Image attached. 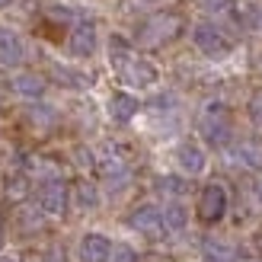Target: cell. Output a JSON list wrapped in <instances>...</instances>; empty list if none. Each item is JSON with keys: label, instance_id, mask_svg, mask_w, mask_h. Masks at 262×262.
Returning <instances> with one entry per match:
<instances>
[{"label": "cell", "instance_id": "obj_17", "mask_svg": "<svg viewBox=\"0 0 262 262\" xmlns=\"http://www.w3.org/2000/svg\"><path fill=\"white\" fill-rule=\"evenodd\" d=\"M230 160L243 169H262V147H256V144H237L230 150Z\"/></svg>", "mask_w": 262, "mask_h": 262}, {"label": "cell", "instance_id": "obj_14", "mask_svg": "<svg viewBox=\"0 0 262 262\" xmlns=\"http://www.w3.org/2000/svg\"><path fill=\"white\" fill-rule=\"evenodd\" d=\"M202 259L205 262H240V253H237V246L227 243V240L205 237L202 240Z\"/></svg>", "mask_w": 262, "mask_h": 262}, {"label": "cell", "instance_id": "obj_26", "mask_svg": "<svg viewBox=\"0 0 262 262\" xmlns=\"http://www.w3.org/2000/svg\"><path fill=\"white\" fill-rule=\"evenodd\" d=\"M0 246H4V227H0Z\"/></svg>", "mask_w": 262, "mask_h": 262}, {"label": "cell", "instance_id": "obj_25", "mask_svg": "<svg viewBox=\"0 0 262 262\" xmlns=\"http://www.w3.org/2000/svg\"><path fill=\"white\" fill-rule=\"evenodd\" d=\"M246 112H250V122L262 128V90H256V93L250 96V102H246Z\"/></svg>", "mask_w": 262, "mask_h": 262}, {"label": "cell", "instance_id": "obj_2", "mask_svg": "<svg viewBox=\"0 0 262 262\" xmlns=\"http://www.w3.org/2000/svg\"><path fill=\"white\" fill-rule=\"evenodd\" d=\"M199 131L208 144L214 147H227L230 138H233V125H230V109L227 102L221 99H208L202 106V115H199Z\"/></svg>", "mask_w": 262, "mask_h": 262}, {"label": "cell", "instance_id": "obj_11", "mask_svg": "<svg viewBox=\"0 0 262 262\" xmlns=\"http://www.w3.org/2000/svg\"><path fill=\"white\" fill-rule=\"evenodd\" d=\"M23 58H26L23 38L7 26H0V68H16V64H23Z\"/></svg>", "mask_w": 262, "mask_h": 262}, {"label": "cell", "instance_id": "obj_10", "mask_svg": "<svg viewBox=\"0 0 262 262\" xmlns=\"http://www.w3.org/2000/svg\"><path fill=\"white\" fill-rule=\"evenodd\" d=\"M176 163H179V169L186 176H199V173H205V166H208V154H205L202 144L182 141L176 147Z\"/></svg>", "mask_w": 262, "mask_h": 262}, {"label": "cell", "instance_id": "obj_13", "mask_svg": "<svg viewBox=\"0 0 262 262\" xmlns=\"http://www.w3.org/2000/svg\"><path fill=\"white\" fill-rule=\"evenodd\" d=\"M112 253V240L102 233H83L80 240V259L83 262H109Z\"/></svg>", "mask_w": 262, "mask_h": 262}, {"label": "cell", "instance_id": "obj_15", "mask_svg": "<svg viewBox=\"0 0 262 262\" xmlns=\"http://www.w3.org/2000/svg\"><path fill=\"white\" fill-rule=\"evenodd\" d=\"M10 90L23 99H42L45 96V80L38 74H16L10 80Z\"/></svg>", "mask_w": 262, "mask_h": 262}, {"label": "cell", "instance_id": "obj_27", "mask_svg": "<svg viewBox=\"0 0 262 262\" xmlns=\"http://www.w3.org/2000/svg\"><path fill=\"white\" fill-rule=\"evenodd\" d=\"M7 4H10V0H0V7H7Z\"/></svg>", "mask_w": 262, "mask_h": 262}, {"label": "cell", "instance_id": "obj_23", "mask_svg": "<svg viewBox=\"0 0 262 262\" xmlns=\"http://www.w3.org/2000/svg\"><path fill=\"white\" fill-rule=\"evenodd\" d=\"M109 262H138V253H135V246H128V243H112Z\"/></svg>", "mask_w": 262, "mask_h": 262}, {"label": "cell", "instance_id": "obj_24", "mask_svg": "<svg viewBox=\"0 0 262 262\" xmlns=\"http://www.w3.org/2000/svg\"><path fill=\"white\" fill-rule=\"evenodd\" d=\"M26 119H29L35 128H51V125H55V112H51V109H29Z\"/></svg>", "mask_w": 262, "mask_h": 262}, {"label": "cell", "instance_id": "obj_18", "mask_svg": "<svg viewBox=\"0 0 262 262\" xmlns=\"http://www.w3.org/2000/svg\"><path fill=\"white\" fill-rule=\"evenodd\" d=\"M154 186H157V192H160V195H166L169 202H179L182 195L189 192V182L182 179V176H157Z\"/></svg>", "mask_w": 262, "mask_h": 262}, {"label": "cell", "instance_id": "obj_4", "mask_svg": "<svg viewBox=\"0 0 262 262\" xmlns=\"http://www.w3.org/2000/svg\"><path fill=\"white\" fill-rule=\"evenodd\" d=\"M224 214H227V189L221 186V182H208L199 192V202H195V217L211 227Z\"/></svg>", "mask_w": 262, "mask_h": 262}, {"label": "cell", "instance_id": "obj_12", "mask_svg": "<svg viewBox=\"0 0 262 262\" xmlns=\"http://www.w3.org/2000/svg\"><path fill=\"white\" fill-rule=\"evenodd\" d=\"M138 109H141V102L131 93H125V90H119V93L109 96V119L119 122V125H128L138 115Z\"/></svg>", "mask_w": 262, "mask_h": 262}, {"label": "cell", "instance_id": "obj_8", "mask_svg": "<svg viewBox=\"0 0 262 262\" xmlns=\"http://www.w3.org/2000/svg\"><path fill=\"white\" fill-rule=\"evenodd\" d=\"M93 166L106 182H125L128 179V157L119 147H99L93 154Z\"/></svg>", "mask_w": 262, "mask_h": 262}, {"label": "cell", "instance_id": "obj_3", "mask_svg": "<svg viewBox=\"0 0 262 262\" xmlns=\"http://www.w3.org/2000/svg\"><path fill=\"white\" fill-rule=\"evenodd\" d=\"M182 29H186V23L176 13H154V16H147L138 26V42L147 48H157V45H166L173 38H179Z\"/></svg>", "mask_w": 262, "mask_h": 262}, {"label": "cell", "instance_id": "obj_1", "mask_svg": "<svg viewBox=\"0 0 262 262\" xmlns=\"http://www.w3.org/2000/svg\"><path fill=\"white\" fill-rule=\"evenodd\" d=\"M109 61H112V71L122 77V83L135 86V90H150L157 80H160V74L157 68L135 51V45L128 42L122 35H112L109 38Z\"/></svg>", "mask_w": 262, "mask_h": 262}, {"label": "cell", "instance_id": "obj_16", "mask_svg": "<svg viewBox=\"0 0 262 262\" xmlns=\"http://www.w3.org/2000/svg\"><path fill=\"white\" fill-rule=\"evenodd\" d=\"M26 176H42V182L48 179H61V166L48 157H26Z\"/></svg>", "mask_w": 262, "mask_h": 262}, {"label": "cell", "instance_id": "obj_9", "mask_svg": "<svg viewBox=\"0 0 262 262\" xmlns=\"http://www.w3.org/2000/svg\"><path fill=\"white\" fill-rule=\"evenodd\" d=\"M68 51L74 58H90L96 51V26L90 19H77L71 26V35H68Z\"/></svg>", "mask_w": 262, "mask_h": 262}, {"label": "cell", "instance_id": "obj_21", "mask_svg": "<svg viewBox=\"0 0 262 262\" xmlns=\"http://www.w3.org/2000/svg\"><path fill=\"white\" fill-rule=\"evenodd\" d=\"M4 192H7V199H10V202H23L26 195H29V176H26V173L10 176V179H7V186H4Z\"/></svg>", "mask_w": 262, "mask_h": 262}, {"label": "cell", "instance_id": "obj_7", "mask_svg": "<svg viewBox=\"0 0 262 262\" xmlns=\"http://www.w3.org/2000/svg\"><path fill=\"white\" fill-rule=\"evenodd\" d=\"M192 42L199 51H205L208 58H221L230 51V38L217 29L214 23H195L192 26Z\"/></svg>", "mask_w": 262, "mask_h": 262}, {"label": "cell", "instance_id": "obj_19", "mask_svg": "<svg viewBox=\"0 0 262 262\" xmlns=\"http://www.w3.org/2000/svg\"><path fill=\"white\" fill-rule=\"evenodd\" d=\"M71 195H74V202L80 205L83 211H90V208L99 205V192H96V186H93L90 179H77L74 189H71Z\"/></svg>", "mask_w": 262, "mask_h": 262}, {"label": "cell", "instance_id": "obj_28", "mask_svg": "<svg viewBox=\"0 0 262 262\" xmlns=\"http://www.w3.org/2000/svg\"><path fill=\"white\" fill-rule=\"evenodd\" d=\"M0 262H13V259H0Z\"/></svg>", "mask_w": 262, "mask_h": 262}, {"label": "cell", "instance_id": "obj_20", "mask_svg": "<svg viewBox=\"0 0 262 262\" xmlns=\"http://www.w3.org/2000/svg\"><path fill=\"white\" fill-rule=\"evenodd\" d=\"M186 208H182L179 202H169L163 208V224H166V233H179L182 227H186Z\"/></svg>", "mask_w": 262, "mask_h": 262}, {"label": "cell", "instance_id": "obj_6", "mask_svg": "<svg viewBox=\"0 0 262 262\" xmlns=\"http://www.w3.org/2000/svg\"><path fill=\"white\" fill-rule=\"evenodd\" d=\"M128 227L138 230L141 237H147V240H160V237H166L163 208H157V205H141V208H135V211L128 214Z\"/></svg>", "mask_w": 262, "mask_h": 262}, {"label": "cell", "instance_id": "obj_5", "mask_svg": "<svg viewBox=\"0 0 262 262\" xmlns=\"http://www.w3.org/2000/svg\"><path fill=\"white\" fill-rule=\"evenodd\" d=\"M68 205H71V189L64 179H48L38 186V208L48 217H64L68 214Z\"/></svg>", "mask_w": 262, "mask_h": 262}, {"label": "cell", "instance_id": "obj_22", "mask_svg": "<svg viewBox=\"0 0 262 262\" xmlns=\"http://www.w3.org/2000/svg\"><path fill=\"white\" fill-rule=\"evenodd\" d=\"M42 208H23V211H19V224H23V230H38V227H42Z\"/></svg>", "mask_w": 262, "mask_h": 262}]
</instances>
